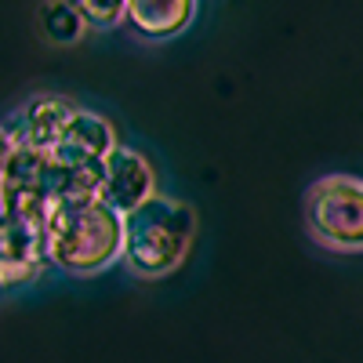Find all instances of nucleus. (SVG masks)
Returning <instances> with one entry per match:
<instances>
[{
	"mask_svg": "<svg viewBox=\"0 0 363 363\" xmlns=\"http://www.w3.org/2000/svg\"><path fill=\"white\" fill-rule=\"evenodd\" d=\"M44 251L69 277H95L120 262L124 218L99 196H55L44 211Z\"/></svg>",
	"mask_w": 363,
	"mask_h": 363,
	"instance_id": "1",
	"label": "nucleus"
},
{
	"mask_svg": "<svg viewBox=\"0 0 363 363\" xmlns=\"http://www.w3.org/2000/svg\"><path fill=\"white\" fill-rule=\"evenodd\" d=\"M196 240V211L193 203L157 193L142 207L124 215V251L120 258L128 262L138 277H167L189 258Z\"/></svg>",
	"mask_w": 363,
	"mask_h": 363,
	"instance_id": "2",
	"label": "nucleus"
},
{
	"mask_svg": "<svg viewBox=\"0 0 363 363\" xmlns=\"http://www.w3.org/2000/svg\"><path fill=\"white\" fill-rule=\"evenodd\" d=\"M306 218L316 244L330 251H363V178L323 174L306 193Z\"/></svg>",
	"mask_w": 363,
	"mask_h": 363,
	"instance_id": "3",
	"label": "nucleus"
},
{
	"mask_svg": "<svg viewBox=\"0 0 363 363\" xmlns=\"http://www.w3.org/2000/svg\"><path fill=\"white\" fill-rule=\"evenodd\" d=\"M116 145H120L116 131L106 116L91 113V109H77L73 120L66 124V131H62V138H58V145L51 149V164L66 174L95 171L113 157Z\"/></svg>",
	"mask_w": 363,
	"mask_h": 363,
	"instance_id": "4",
	"label": "nucleus"
},
{
	"mask_svg": "<svg viewBox=\"0 0 363 363\" xmlns=\"http://www.w3.org/2000/svg\"><path fill=\"white\" fill-rule=\"evenodd\" d=\"M149 196H157V171H153V164H149L138 149L116 145L113 157L102 164L99 200L124 218V215H131L135 207H142Z\"/></svg>",
	"mask_w": 363,
	"mask_h": 363,
	"instance_id": "5",
	"label": "nucleus"
},
{
	"mask_svg": "<svg viewBox=\"0 0 363 363\" xmlns=\"http://www.w3.org/2000/svg\"><path fill=\"white\" fill-rule=\"evenodd\" d=\"M48 265L44 225L4 218L0 222V291H15L33 284Z\"/></svg>",
	"mask_w": 363,
	"mask_h": 363,
	"instance_id": "6",
	"label": "nucleus"
},
{
	"mask_svg": "<svg viewBox=\"0 0 363 363\" xmlns=\"http://www.w3.org/2000/svg\"><path fill=\"white\" fill-rule=\"evenodd\" d=\"M77 109L80 106L58 99V95H37L15 113L8 131L18 145H29V149H37V153L51 157V149L58 145V138H62V131H66V124L73 120Z\"/></svg>",
	"mask_w": 363,
	"mask_h": 363,
	"instance_id": "7",
	"label": "nucleus"
},
{
	"mask_svg": "<svg viewBox=\"0 0 363 363\" xmlns=\"http://www.w3.org/2000/svg\"><path fill=\"white\" fill-rule=\"evenodd\" d=\"M193 18H196V4H189V0H164V4L160 0H135V4H128V22L145 40L178 37Z\"/></svg>",
	"mask_w": 363,
	"mask_h": 363,
	"instance_id": "8",
	"label": "nucleus"
},
{
	"mask_svg": "<svg viewBox=\"0 0 363 363\" xmlns=\"http://www.w3.org/2000/svg\"><path fill=\"white\" fill-rule=\"evenodd\" d=\"M37 18L44 26L48 40H55V44H73V40L84 37V29H87V22L80 18L77 4H44L37 11Z\"/></svg>",
	"mask_w": 363,
	"mask_h": 363,
	"instance_id": "9",
	"label": "nucleus"
},
{
	"mask_svg": "<svg viewBox=\"0 0 363 363\" xmlns=\"http://www.w3.org/2000/svg\"><path fill=\"white\" fill-rule=\"evenodd\" d=\"M80 18L87 22V29H106V26H120L128 18V4H77Z\"/></svg>",
	"mask_w": 363,
	"mask_h": 363,
	"instance_id": "10",
	"label": "nucleus"
},
{
	"mask_svg": "<svg viewBox=\"0 0 363 363\" xmlns=\"http://www.w3.org/2000/svg\"><path fill=\"white\" fill-rule=\"evenodd\" d=\"M11 149H15V138H11V131L4 124H0V178H4V167L11 160Z\"/></svg>",
	"mask_w": 363,
	"mask_h": 363,
	"instance_id": "11",
	"label": "nucleus"
}]
</instances>
